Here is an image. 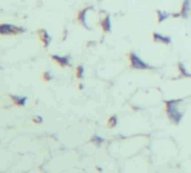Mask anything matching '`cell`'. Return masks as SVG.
Listing matches in <instances>:
<instances>
[{
  "mask_svg": "<svg viewBox=\"0 0 191 173\" xmlns=\"http://www.w3.org/2000/svg\"><path fill=\"white\" fill-rule=\"evenodd\" d=\"M155 38H156V39L160 38L161 41H164L165 43H169V42H170V39H169L168 37H164V36H160L158 34H155Z\"/></svg>",
  "mask_w": 191,
  "mask_h": 173,
  "instance_id": "obj_5",
  "label": "cell"
},
{
  "mask_svg": "<svg viewBox=\"0 0 191 173\" xmlns=\"http://www.w3.org/2000/svg\"><path fill=\"white\" fill-rule=\"evenodd\" d=\"M10 30H14V27L10 26V25H2V26H1V33L2 34L9 33Z\"/></svg>",
  "mask_w": 191,
  "mask_h": 173,
  "instance_id": "obj_4",
  "label": "cell"
},
{
  "mask_svg": "<svg viewBox=\"0 0 191 173\" xmlns=\"http://www.w3.org/2000/svg\"><path fill=\"white\" fill-rule=\"evenodd\" d=\"M13 99L15 101L17 102L18 104H25V101H26V97H23V98H20V97H17V96H13Z\"/></svg>",
  "mask_w": 191,
  "mask_h": 173,
  "instance_id": "obj_3",
  "label": "cell"
},
{
  "mask_svg": "<svg viewBox=\"0 0 191 173\" xmlns=\"http://www.w3.org/2000/svg\"><path fill=\"white\" fill-rule=\"evenodd\" d=\"M116 120H117V118H116L115 116L110 118V120H109V125H110V127H114V126L117 124V121H116Z\"/></svg>",
  "mask_w": 191,
  "mask_h": 173,
  "instance_id": "obj_6",
  "label": "cell"
},
{
  "mask_svg": "<svg viewBox=\"0 0 191 173\" xmlns=\"http://www.w3.org/2000/svg\"><path fill=\"white\" fill-rule=\"evenodd\" d=\"M92 142H96V143H97V144H98V145H99V144H101L102 142H103V140H102L101 137H98V136H95V137L92 138Z\"/></svg>",
  "mask_w": 191,
  "mask_h": 173,
  "instance_id": "obj_7",
  "label": "cell"
},
{
  "mask_svg": "<svg viewBox=\"0 0 191 173\" xmlns=\"http://www.w3.org/2000/svg\"><path fill=\"white\" fill-rule=\"evenodd\" d=\"M168 112H169V117L171 118L174 123H179V121L181 120L182 115H181V112L178 110L177 106H175V101L169 102Z\"/></svg>",
  "mask_w": 191,
  "mask_h": 173,
  "instance_id": "obj_1",
  "label": "cell"
},
{
  "mask_svg": "<svg viewBox=\"0 0 191 173\" xmlns=\"http://www.w3.org/2000/svg\"><path fill=\"white\" fill-rule=\"evenodd\" d=\"M132 63H133V66L136 68V69H146L147 68V65L143 62L142 60L139 59V57H137L136 55H134V54L132 55Z\"/></svg>",
  "mask_w": 191,
  "mask_h": 173,
  "instance_id": "obj_2",
  "label": "cell"
}]
</instances>
